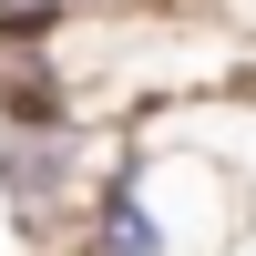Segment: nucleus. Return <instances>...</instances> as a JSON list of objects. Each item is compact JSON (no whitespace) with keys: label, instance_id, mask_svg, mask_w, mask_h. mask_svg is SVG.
<instances>
[{"label":"nucleus","instance_id":"f257e3e1","mask_svg":"<svg viewBox=\"0 0 256 256\" xmlns=\"http://www.w3.org/2000/svg\"><path fill=\"white\" fill-rule=\"evenodd\" d=\"M52 20H72V0H0V41H41Z\"/></svg>","mask_w":256,"mask_h":256}]
</instances>
